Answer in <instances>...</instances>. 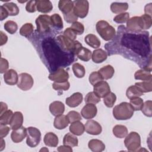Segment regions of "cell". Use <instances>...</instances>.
<instances>
[{
    "instance_id": "cell-1",
    "label": "cell",
    "mask_w": 152,
    "mask_h": 152,
    "mask_svg": "<svg viewBox=\"0 0 152 152\" xmlns=\"http://www.w3.org/2000/svg\"><path fill=\"white\" fill-rule=\"evenodd\" d=\"M42 46L51 72L61 66L66 67L74 60V54L64 50L56 39L46 37L43 40Z\"/></svg>"
},
{
    "instance_id": "cell-2",
    "label": "cell",
    "mask_w": 152,
    "mask_h": 152,
    "mask_svg": "<svg viewBox=\"0 0 152 152\" xmlns=\"http://www.w3.org/2000/svg\"><path fill=\"white\" fill-rule=\"evenodd\" d=\"M121 35V43L131 49L133 52L136 53L143 58H149L151 55V40L149 37V33L144 31L129 33H122Z\"/></svg>"
},
{
    "instance_id": "cell-3",
    "label": "cell",
    "mask_w": 152,
    "mask_h": 152,
    "mask_svg": "<svg viewBox=\"0 0 152 152\" xmlns=\"http://www.w3.org/2000/svg\"><path fill=\"white\" fill-rule=\"evenodd\" d=\"M113 115L117 120H127L132 118L134 109L129 103L122 102L115 106L113 109Z\"/></svg>"
},
{
    "instance_id": "cell-4",
    "label": "cell",
    "mask_w": 152,
    "mask_h": 152,
    "mask_svg": "<svg viewBox=\"0 0 152 152\" xmlns=\"http://www.w3.org/2000/svg\"><path fill=\"white\" fill-rule=\"evenodd\" d=\"M97 32L105 41L112 40L116 35L115 29L106 21L100 20L96 25Z\"/></svg>"
},
{
    "instance_id": "cell-5",
    "label": "cell",
    "mask_w": 152,
    "mask_h": 152,
    "mask_svg": "<svg viewBox=\"0 0 152 152\" xmlns=\"http://www.w3.org/2000/svg\"><path fill=\"white\" fill-rule=\"evenodd\" d=\"M56 40L62 49L69 53H72L75 55L76 50L81 46H82L81 43H80L77 40H71L69 39L66 37L64 35L59 34L56 37Z\"/></svg>"
},
{
    "instance_id": "cell-6",
    "label": "cell",
    "mask_w": 152,
    "mask_h": 152,
    "mask_svg": "<svg viewBox=\"0 0 152 152\" xmlns=\"http://www.w3.org/2000/svg\"><path fill=\"white\" fill-rule=\"evenodd\" d=\"M37 31L39 34L49 33L52 26L50 16L46 14H42L38 16L36 20Z\"/></svg>"
},
{
    "instance_id": "cell-7",
    "label": "cell",
    "mask_w": 152,
    "mask_h": 152,
    "mask_svg": "<svg viewBox=\"0 0 152 152\" xmlns=\"http://www.w3.org/2000/svg\"><path fill=\"white\" fill-rule=\"evenodd\" d=\"M124 144L128 151H136L141 146V137L136 132H131L125 137Z\"/></svg>"
},
{
    "instance_id": "cell-8",
    "label": "cell",
    "mask_w": 152,
    "mask_h": 152,
    "mask_svg": "<svg viewBox=\"0 0 152 152\" xmlns=\"http://www.w3.org/2000/svg\"><path fill=\"white\" fill-rule=\"evenodd\" d=\"M27 130V145L31 148L36 147L41 140V132L40 130L33 126L28 127Z\"/></svg>"
},
{
    "instance_id": "cell-9",
    "label": "cell",
    "mask_w": 152,
    "mask_h": 152,
    "mask_svg": "<svg viewBox=\"0 0 152 152\" xmlns=\"http://www.w3.org/2000/svg\"><path fill=\"white\" fill-rule=\"evenodd\" d=\"M73 12L77 17L85 18L88 12L89 3L87 0H76L73 1Z\"/></svg>"
},
{
    "instance_id": "cell-10",
    "label": "cell",
    "mask_w": 152,
    "mask_h": 152,
    "mask_svg": "<svg viewBox=\"0 0 152 152\" xmlns=\"http://www.w3.org/2000/svg\"><path fill=\"white\" fill-rule=\"evenodd\" d=\"M34 84V80L31 75L28 73H21L18 75L17 87L23 91H27L31 88Z\"/></svg>"
},
{
    "instance_id": "cell-11",
    "label": "cell",
    "mask_w": 152,
    "mask_h": 152,
    "mask_svg": "<svg viewBox=\"0 0 152 152\" xmlns=\"http://www.w3.org/2000/svg\"><path fill=\"white\" fill-rule=\"evenodd\" d=\"M126 28L131 32H141L144 29V23L141 16H135L129 18L126 22Z\"/></svg>"
},
{
    "instance_id": "cell-12",
    "label": "cell",
    "mask_w": 152,
    "mask_h": 152,
    "mask_svg": "<svg viewBox=\"0 0 152 152\" xmlns=\"http://www.w3.org/2000/svg\"><path fill=\"white\" fill-rule=\"evenodd\" d=\"M48 78L51 81L54 82H64L67 81L69 78L68 72L62 68H58L56 70L52 72H50L48 76Z\"/></svg>"
},
{
    "instance_id": "cell-13",
    "label": "cell",
    "mask_w": 152,
    "mask_h": 152,
    "mask_svg": "<svg viewBox=\"0 0 152 152\" xmlns=\"http://www.w3.org/2000/svg\"><path fill=\"white\" fill-rule=\"evenodd\" d=\"M93 86V92L100 99L103 98L107 94L110 92V86L105 81L102 80Z\"/></svg>"
},
{
    "instance_id": "cell-14",
    "label": "cell",
    "mask_w": 152,
    "mask_h": 152,
    "mask_svg": "<svg viewBox=\"0 0 152 152\" xmlns=\"http://www.w3.org/2000/svg\"><path fill=\"white\" fill-rule=\"evenodd\" d=\"M85 131L90 135H99L102 131V126L99 122L94 120H89L85 124Z\"/></svg>"
},
{
    "instance_id": "cell-15",
    "label": "cell",
    "mask_w": 152,
    "mask_h": 152,
    "mask_svg": "<svg viewBox=\"0 0 152 152\" xmlns=\"http://www.w3.org/2000/svg\"><path fill=\"white\" fill-rule=\"evenodd\" d=\"M97 112V109L94 104L87 103L82 108L81 115L86 119H90L96 116Z\"/></svg>"
},
{
    "instance_id": "cell-16",
    "label": "cell",
    "mask_w": 152,
    "mask_h": 152,
    "mask_svg": "<svg viewBox=\"0 0 152 152\" xmlns=\"http://www.w3.org/2000/svg\"><path fill=\"white\" fill-rule=\"evenodd\" d=\"M27 130L24 126H21L17 129H14L11 134V138L15 143L21 142L27 136Z\"/></svg>"
},
{
    "instance_id": "cell-17",
    "label": "cell",
    "mask_w": 152,
    "mask_h": 152,
    "mask_svg": "<svg viewBox=\"0 0 152 152\" xmlns=\"http://www.w3.org/2000/svg\"><path fill=\"white\" fill-rule=\"evenodd\" d=\"M83 94L80 92L73 93L71 96L67 97L65 100L66 104L71 107H75L78 106L83 101Z\"/></svg>"
},
{
    "instance_id": "cell-18",
    "label": "cell",
    "mask_w": 152,
    "mask_h": 152,
    "mask_svg": "<svg viewBox=\"0 0 152 152\" xmlns=\"http://www.w3.org/2000/svg\"><path fill=\"white\" fill-rule=\"evenodd\" d=\"M4 80L7 84L14 86L18 83V75L14 69H10L4 73Z\"/></svg>"
},
{
    "instance_id": "cell-19",
    "label": "cell",
    "mask_w": 152,
    "mask_h": 152,
    "mask_svg": "<svg viewBox=\"0 0 152 152\" xmlns=\"http://www.w3.org/2000/svg\"><path fill=\"white\" fill-rule=\"evenodd\" d=\"M23 123V115L21 112H15L13 113L10 125L12 129H17L22 126Z\"/></svg>"
},
{
    "instance_id": "cell-20",
    "label": "cell",
    "mask_w": 152,
    "mask_h": 152,
    "mask_svg": "<svg viewBox=\"0 0 152 152\" xmlns=\"http://www.w3.org/2000/svg\"><path fill=\"white\" fill-rule=\"evenodd\" d=\"M49 110L55 116L61 115L65 111V105L60 101H54L50 104Z\"/></svg>"
},
{
    "instance_id": "cell-21",
    "label": "cell",
    "mask_w": 152,
    "mask_h": 152,
    "mask_svg": "<svg viewBox=\"0 0 152 152\" xmlns=\"http://www.w3.org/2000/svg\"><path fill=\"white\" fill-rule=\"evenodd\" d=\"M37 10L42 13H49L53 9L52 2L49 0L37 1Z\"/></svg>"
},
{
    "instance_id": "cell-22",
    "label": "cell",
    "mask_w": 152,
    "mask_h": 152,
    "mask_svg": "<svg viewBox=\"0 0 152 152\" xmlns=\"http://www.w3.org/2000/svg\"><path fill=\"white\" fill-rule=\"evenodd\" d=\"M107 58V53L102 49H97L93 50L91 59L94 63L100 64L104 62Z\"/></svg>"
},
{
    "instance_id": "cell-23",
    "label": "cell",
    "mask_w": 152,
    "mask_h": 152,
    "mask_svg": "<svg viewBox=\"0 0 152 152\" xmlns=\"http://www.w3.org/2000/svg\"><path fill=\"white\" fill-rule=\"evenodd\" d=\"M75 55L80 60L87 62L91 58L92 53L88 49L81 46L76 50Z\"/></svg>"
},
{
    "instance_id": "cell-24",
    "label": "cell",
    "mask_w": 152,
    "mask_h": 152,
    "mask_svg": "<svg viewBox=\"0 0 152 152\" xmlns=\"http://www.w3.org/2000/svg\"><path fill=\"white\" fill-rule=\"evenodd\" d=\"M44 143L46 145L51 147H56L58 144V137L56 134L52 132H48L45 134L43 138Z\"/></svg>"
},
{
    "instance_id": "cell-25",
    "label": "cell",
    "mask_w": 152,
    "mask_h": 152,
    "mask_svg": "<svg viewBox=\"0 0 152 152\" xmlns=\"http://www.w3.org/2000/svg\"><path fill=\"white\" fill-rule=\"evenodd\" d=\"M69 130L72 134L80 136L84 133L85 131V126L82 122L76 121L71 124L69 127Z\"/></svg>"
},
{
    "instance_id": "cell-26",
    "label": "cell",
    "mask_w": 152,
    "mask_h": 152,
    "mask_svg": "<svg viewBox=\"0 0 152 152\" xmlns=\"http://www.w3.org/2000/svg\"><path fill=\"white\" fill-rule=\"evenodd\" d=\"M88 147L93 152H101L105 149L104 144L97 139L90 140L88 141Z\"/></svg>"
},
{
    "instance_id": "cell-27",
    "label": "cell",
    "mask_w": 152,
    "mask_h": 152,
    "mask_svg": "<svg viewBox=\"0 0 152 152\" xmlns=\"http://www.w3.org/2000/svg\"><path fill=\"white\" fill-rule=\"evenodd\" d=\"M58 8L63 14H68L73 10V1L70 0H60L58 2Z\"/></svg>"
},
{
    "instance_id": "cell-28",
    "label": "cell",
    "mask_w": 152,
    "mask_h": 152,
    "mask_svg": "<svg viewBox=\"0 0 152 152\" xmlns=\"http://www.w3.org/2000/svg\"><path fill=\"white\" fill-rule=\"evenodd\" d=\"M69 124L68 120L66 115H61L55 116L53 121V126L58 129H63L65 128Z\"/></svg>"
},
{
    "instance_id": "cell-29",
    "label": "cell",
    "mask_w": 152,
    "mask_h": 152,
    "mask_svg": "<svg viewBox=\"0 0 152 152\" xmlns=\"http://www.w3.org/2000/svg\"><path fill=\"white\" fill-rule=\"evenodd\" d=\"M98 72L101 75L103 80H109L113 77L115 73V69L110 65H107L101 68Z\"/></svg>"
},
{
    "instance_id": "cell-30",
    "label": "cell",
    "mask_w": 152,
    "mask_h": 152,
    "mask_svg": "<svg viewBox=\"0 0 152 152\" xmlns=\"http://www.w3.org/2000/svg\"><path fill=\"white\" fill-rule=\"evenodd\" d=\"M128 9L126 2H113L110 5V10L115 14H121Z\"/></svg>"
},
{
    "instance_id": "cell-31",
    "label": "cell",
    "mask_w": 152,
    "mask_h": 152,
    "mask_svg": "<svg viewBox=\"0 0 152 152\" xmlns=\"http://www.w3.org/2000/svg\"><path fill=\"white\" fill-rule=\"evenodd\" d=\"M85 42L90 47L97 49L100 47L101 43L99 38L93 34H88L84 37Z\"/></svg>"
},
{
    "instance_id": "cell-32",
    "label": "cell",
    "mask_w": 152,
    "mask_h": 152,
    "mask_svg": "<svg viewBox=\"0 0 152 152\" xmlns=\"http://www.w3.org/2000/svg\"><path fill=\"white\" fill-rule=\"evenodd\" d=\"M135 79L142 81H150L152 80V75L151 72L144 69L137 71L134 74Z\"/></svg>"
},
{
    "instance_id": "cell-33",
    "label": "cell",
    "mask_w": 152,
    "mask_h": 152,
    "mask_svg": "<svg viewBox=\"0 0 152 152\" xmlns=\"http://www.w3.org/2000/svg\"><path fill=\"white\" fill-rule=\"evenodd\" d=\"M113 135L118 138H124L128 134V129L127 128L122 125H115L112 129Z\"/></svg>"
},
{
    "instance_id": "cell-34",
    "label": "cell",
    "mask_w": 152,
    "mask_h": 152,
    "mask_svg": "<svg viewBox=\"0 0 152 152\" xmlns=\"http://www.w3.org/2000/svg\"><path fill=\"white\" fill-rule=\"evenodd\" d=\"M63 144L71 147H77L78 144V140L75 135L72 133H67L64 137Z\"/></svg>"
},
{
    "instance_id": "cell-35",
    "label": "cell",
    "mask_w": 152,
    "mask_h": 152,
    "mask_svg": "<svg viewBox=\"0 0 152 152\" xmlns=\"http://www.w3.org/2000/svg\"><path fill=\"white\" fill-rule=\"evenodd\" d=\"M143 95V93L135 85L129 86L126 91V96L129 99L138 97Z\"/></svg>"
},
{
    "instance_id": "cell-36",
    "label": "cell",
    "mask_w": 152,
    "mask_h": 152,
    "mask_svg": "<svg viewBox=\"0 0 152 152\" xmlns=\"http://www.w3.org/2000/svg\"><path fill=\"white\" fill-rule=\"evenodd\" d=\"M2 5L7 11L10 16L17 15L19 13V8L17 4L14 2H7Z\"/></svg>"
},
{
    "instance_id": "cell-37",
    "label": "cell",
    "mask_w": 152,
    "mask_h": 152,
    "mask_svg": "<svg viewBox=\"0 0 152 152\" xmlns=\"http://www.w3.org/2000/svg\"><path fill=\"white\" fill-rule=\"evenodd\" d=\"M33 26L30 23H27L22 26L20 29V34L24 37H30L34 30Z\"/></svg>"
},
{
    "instance_id": "cell-38",
    "label": "cell",
    "mask_w": 152,
    "mask_h": 152,
    "mask_svg": "<svg viewBox=\"0 0 152 152\" xmlns=\"http://www.w3.org/2000/svg\"><path fill=\"white\" fill-rule=\"evenodd\" d=\"M72 71L75 76L77 78H81L84 77L86 73L85 68L83 65L79 63H75L72 66Z\"/></svg>"
},
{
    "instance_id": "cell-39",
    "label": "cell",
    "mask_w": 152,
    "mask_h": 152,
    "mask_svg": "<svg viewBox=\"0 0 152 152\" xmlns=\"http://www.w3.org/2000/svg\"><path fill=\"white\" fill-rule=\"evenodd\" d=\"M52 26L56 29L59 30L63 28V21L61 17L58 14H53L50 16Z\"/></svg>"
},
{
    "instance_id": "cell-40",
    "label": "cell",
    "mask_w": 152,
    "mask_h": 152,
    "mask_svg": "<svg viewBox=\"0 0 152 152\" xmlns=\"http://www.w3.org/2000/svg\"><path fill=\"white\" fill-rule=\"evenodd\" d=\"M135 85L137 87H138L143 93L151 92L152 90L151 80L144 81L142 82H138L136 83Z\"/></svg>"
},
{
    "instance_id": "cell-41",
    "label": "cell",
    "mask_w": 152,
    "mask_h": 152,
    "mask_svg": "<svg viewBox=\"0 0 152 152\" xmlns=\"http://www.w3.org/2000/svg\"><path fill=\"white\" fill-rule=\"evenodd\" d=\"M116 100L115 94L112 92H109L103 97V102L107 107H112Z\"/></svg>"
},
{
    "instance_id": "cell-42",
    "label": "cell",
    "mask_w": 152,
    "mask_h": 152,
    "mask_svg": "<svg viewBox=\"0 0 152 152\" xmlns=\"http://www.w3.org/2000/svg\"><path fill=\"white\" fill-rule=\"evenodd\" d=\"M13 113L11 110H7L6 112L0 115V124L3 125H10Z\"/></svg>"
},
{
    "instance_id": "cell-43",
    "label": "cell",
    "mask_w": 152,
    "mask_h": 152,
    "mask_svg": "<svg viewBox=\"0 0 152 152\" xmlns=\"http://www.w3.org/2000/svg\"><path fill=\"white\" fill-rule=\"evenodd\" d=\"M4 27L7 32H8L11 34H12L17 31L18 29V25L15 21L12 20H8L4 23Z\"/></svg>"
},
{
    "instance_id": "cell-44",
    "label": "cell",
    "mask_w": 152,
    "mask_h": 152,
    "mask_svg": "<svg viewBox=\"0 0 152 152\" xmlns=\"http://www.w3.org/2000/svg\"><path fill=\"white\" fill-rule=\"evenodd\" d=\"M100 98L93 91L88 93L84 101L86 104L91 103V104H97L100 102Z\"/></svg>"
},
{
    "instance_id": "cell-45",
    "label": "cell",
    "mask_w": 152,
    "mask_h": 152,
    "mask_svg": "<svg viewBox=\"0 0 152 152\" xmlns=\"http://www.w3.org/2000/svg\"><path fill=\"white\" fill-rule=\"evenodd\" d=\"M141 110L145 116L147 117H151L152 116V101L151 100L145 101L143 103V106Z\"/></svg>"
},
{
    "instance_id": "cell-46",
    "label": "cell",
    "mask_w": 152,
    "mask_h": 152,
    "mask_svg": "<svg viewBox=\"0 0 152 152\" xmlns=\"http://www.w3.org/2000/svg\"><path fill=\"white\" fill-rule=\"evenodd\" d=\"M129 103L132 106L134 110L138 111V110H141L143 106L144 102L141 98L138 97H135V98L130 99Z\"/></svg>"
},
{
    "instance_id": "cell-47",
    "label": "cell",
    "mask_w": 152,
    "mask_h": 152,
    "mask_svg": "<svg viewBox=\"0 0 152 152\" xmlns=\"http://www.w3.org/2000/svg\"><path fill=\"white\" fill-rule=\"evenodd\" d=\"M88 80L91 85L94 86L97 83L102 81L103 78L98 71H94L90 74Z\"/></svg>"
},
{
    "instance_id": "cell-48",
    "label": "cell",
    "mask_w": 152,
    "mask_h": 152,
    "mask_svg": "<svg viewBox=\"0 0 152 152\" xmlns=\"http://www.w3.org/2000/svg\"><path fill=\"white\" fill-rule=\"evenodd\" d=\"M52 87L54 90L58 91V90H64L66 91L68 90L70 87V84L67 81L64 82H54L52 84Z\"/></svg>"
},
{
    "instance_id": "cell-49",
    "label": "cell",
    "mask_w": 152,
    "mask_h": 152,
    "mask_svg": "<svg viewBox=\"0 0 152 152\" xmlns=\"http://www.w3.org/2000/svg\"><path fill=\"white\" fill-rule=\"evenodd\" d=\"M66 118L68 120L69 123H72L76 121H80L82 119L81 115L74 110H71L66 115Z\"/></svg>"
},
{
    "instance_id": "cell-50",
    "label": "cell",
    "mask_w": 152,
    "mask_h": 152,
    "mask_svg": "<svg viewBox=\"0 0 152 152\" xmlns=\"http://www.w3.org/2000/svg\"><path fill=\"white\" fill-rule=\"evenodd\" d=\"M129 18V14L128 12H123L116 15L114 18L113 21L119 24H122L127 22V21Z\"/></svg>"
},
{
    "instance_id": "cell-51",
    "label": "cell",
    "mask_w": 152,
    "mask_h": 152,
    "mask_svg": "<svg viewBox=\"0 0 152 152\" xmlns=\"http://www.w3.org/2000/svg\"><path fill=\"white\" fill-rule=\"evenodd\" d=\"M71 28L77 34H82L84 31V26L82 23L78 21L73 23L71 26Z\"/></svg>"
},
{
    "instance_id": "cell-52",
    "label": "cell",
    "mask_w": 152,
    "mask_h": 152,
    "mask_svg": "<svg viewBox=\"0 0 152 152\" xmlns=\"http://www.w3.org/2000/svg\"><path fill=\"white\" fill-rule=\"evenodd\" d=\"M143 20L144 23V29L143 30H148L149 29L152 24V19L151 16L148 15L147 14H143L141 16Z\"/></svg>"
},
{
    "instance_id": "cell-53",
    "label": "cell",
    "mask_w": 152,
    "mask_h": 152,
    "mask_svg": "<svg viewBox=\"0 0 152 152\" xmlns=\"http://www.w3.org/2000/svg\"><path fill=\"white\" fill-rule=\"evenodd\" d=\"M63 35L71 40H75L77 38V34L71 27L66 28L64 30Z\"/></svg>"
},
{
    "instance_id": "cell-54",
    "label": "cell",
    "mask_w": 152,
    "mask_h": 152,
    "mask_svg": "<svg viewBox=\"0 0 152 152\" xmlns=\"http://www.w3.org/2000/svg\"><path fill=\"white\" fill-rule=\"evenodd\" d=\"M63 16L64 20L68 23L72 24L73 23L77 21L78 17L75 15V14L73 12V10L68 14H63Z\"/></svg>"
},
{
    "instance_id": "cell-55",
    "label": "cell",
    "mask_w": 152,
    "mask_h": 152,
    "mask_svg": "<svg viewBox=\"0 0 152 152\" xmlns=\"http://www.w3.org/2000/svg\"><path fill=\"white\" fill-rule=\"evenodd\" d=\"M37 1H29L26 5V10L28 12H34L37 10Z\"/></svg>"
},
{
    "instance_id": "cell-56",
    "label": "cell",
    "mask_w": 152,
    "mask_h": 152,
    "mask_svg": "<svg viewBox=\"0 0 152 152\" xmlns=\"http://www.w3.org/2000/svg\"><path fill=\"white\" fill-rule=\"evenodd\" d=\"M1 68H0V72L1 74L5 73L7 69H8L9 67V63L8 62V61L3 58H1Z\"/></svg>"
},
{
    "instance_id": "cell-57",
    "label": "cell",
    "mask_w": 152,
    "mask_h": 152,
    "mask_svg": "<svg viewBox=\"0 0 152 152\" xmlns=\"http://www.w3.org/2000/svg\"><path fill=\"white\" fill-rule=\"evenodd\" d=\"M10 127L6 126V125H0V137L1 138H4L5 137H6L10 131Z\"/></svg>"
},
{
    "instance_id": "cell-58",
    "label": "cell",
    "mask_w": 152,
    "mask_h": 152,
    "mask_svg": "<svg viewBox=\"0 0 152 152\" xmlns=\"http://www.w3.org/2000/svg\"><path fill=\"white\" fill-rule=\"evenodd\" d=\"M9 14L7 12V11L2 7V5H1L0 7V20L1 21L4 20L6 18L8 17Z\"/></svg>"
},
{
    "instance_id": "cell-59",
    "label": "cell",
    "mask_w": 152,
    "mask_h": 152,
    "mask_svg": "<svg viewBox=\"0 0 152 152\" xmlns=\"http://www.w3.org/2000/svg\"><path fill=\"white\" fill-rule=\"evenodd\" d=\"M58 151L59 152H71L72 151V149L71 147H69L68 145H61L59 147H58L57 148Z\"/></svg>"
},
{
    "instance_id": "cell-60",
    "label": "cell",
    "mask_w": 152,
    "mask_h": 152,
    "mask_svg": "<svg viewBox=\"0 0 152 152\" xmlns=\"http://www.w3.org/2000/svg\"><path fill=\"white\" fill-rule=\"evenodd\" d=\"M0 35H1V42H0L1 43H0V45L2 46V45H5L7 43V42L8 40V37L2 31H0Z\"/></svg>"
},
{
    "instance_id": "cell-61",
    "label": "cell",
    "mask_w": 152,
    "mask_h": 152,
    "mask_svg": "<svg viewBox=\"0 0 152 152\" xmlns=\"http://www.w3.org/2000/svg\"><path fill=\"white\" fill-rule=\"evenodd\" d=\"M145 14H147L148 15L151 16V3L147 4L144 8Z\"/></svg>"
},
{
    "instance_id": "cell-62",
    "label": "cell",
    "mask_w": 152,
    "mask_h": 152,
    "mask_svg": "<svg viewBox=\"0 0 152 152\" xmlns=\"http://www.w3.org/2000/svg\"><path fill=\"white\" fill-rule=\"evenodd\" d=\"M1 104V108H0V115L2 114L3 113H4L5 112H6L8 110V106L7 104L3 102H1L0 103Z\"/></svg>"
},
{
    "instance_id": "cell-63",
    "label": "cell",
    "mask_w": 152,
    "mask_h": 152,
    "mask_svg": "<svg viewBox=\"0 0 152 152\" xmlns=\"http://www.w3.org/2000/svg\"><path fill=\"white\" fill-rule=\"evenodd\" d=\"M0 151H2L5 147V142L3 138H1V141H0Z\"/></svg>"
},
{
    "instance_id": "cell-64",
    "label": "cell",
    "mask_w": 152,
    "mask_h": 152,
    "mask_svg": "<svg viewBox=\"0 0 152 152\" xmlns=\"http://www.w3.org/2000/svg\"><path fill=\"white\" fill-rule=\"evenodd\" d=\"M40 152H41V151H43V152H44V151L48 152V151H49V150H48V148H46V147H43L42 148H41V149L40 150Z\"/></svg>"
}]
</instances>
